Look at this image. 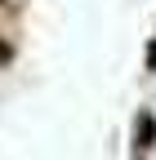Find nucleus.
Instances as JSON below:
<instances>
[{
  "label": "nucleus",
  "instance_id": "obj_1",
  "mask_svg": "<svg viewBox=\"0 0 156 160\" xmlns=\"http://www.w3.org/2000/svg\"><path fill=\"white\" fill-rule=\"evenodd\" d=\"M9 62H13V45L0 36V67H9Z\"/></svg>",
  "mask_w": 156,
  "mask_h": 160
},
{
  "label": "nucleus",
  "instance_id": "obj_2",
  "mask_svg": "<svg viewBox=\"0 0 156 160\" xmlns=\"http://www.w3.org/2000/svg\"><path fill=\"white\" fill-rule=\"evenodd\" d=\"M0 9H9V0H0Z\"/></svg>",
  "mask_w": 156,
  "mask_h": 160
}]
</instances>
